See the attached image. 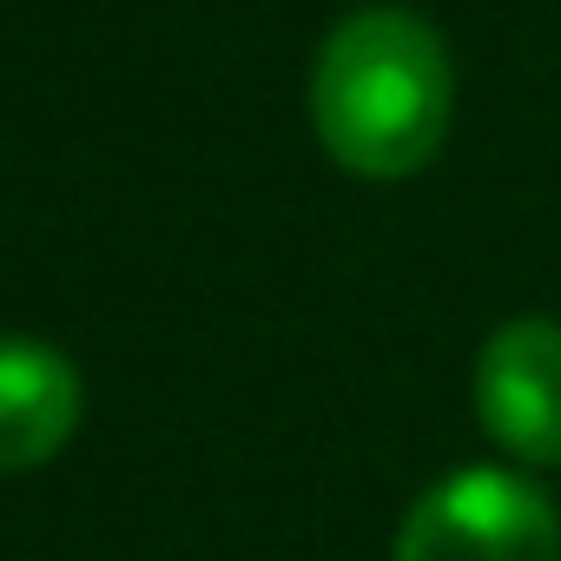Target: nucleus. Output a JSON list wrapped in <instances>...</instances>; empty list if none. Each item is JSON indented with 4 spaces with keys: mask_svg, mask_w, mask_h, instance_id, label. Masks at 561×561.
I'll list each match as a JSON object with an SVG mask.
<instances>
[{
    "mask_svg": "<svg viewBox=\"0 0 561 561\" xmlns=\"http://www.w3.org/2000/svg\"><path fill=\"white\" fill-rule=\"evenodd\" d=\"M469 403L515 469H561V318H508L476 351Z\"/></svg>",
    "mask_w": 561,
    "mask_h": 561,
    "instance_id": "nucleus-3",
    "label": "nucleus"
},
{
    "mask_svg": "<svg viewBox=\"0 0 561 561\" xmlns=\"http://www.w3.org/2000/svg\"><path fill=\"white\" fill-rule=\"evenodd\" d=\"M390 561H561V515L535 469L469 462L403 508Z\"/></svg>",
    "mask_w": 561,
    "mask_h": 561,
    "instance_id": "nucleus-2",
    "label": "nucleus"
},
{
    "mask_svg": "<svg viewBox=\"0 0 561 561\" xmlns=\"http://www.w3.org/2000/svg\"><path fill=\"white\" fill-rule=\"evenodd\" d=\"M456 119V60L416 8L344 14L311 60V133L351 179H416Z\"/></svg>",
    "mask_w": 561,
    "mask_h": 561,
    "instance_id": "nucleus-1",
    "label": "nucleus"
},
{
    "mask_svg": "<svg viewBox=\"0 0 561 561\" xmlns=\"http://www.w3.org/2000/svg\"><path fill=\"white\" fill-rule=\"evenodd\" d=\"M87 416V383L47 337H0V476L54 462Z\"/></svg>",
    "mask_w": 561,
    "mask_h": 561,
    "instance_id": "nucleus-4",
    "label": "nucleus"
}]
</instances>
